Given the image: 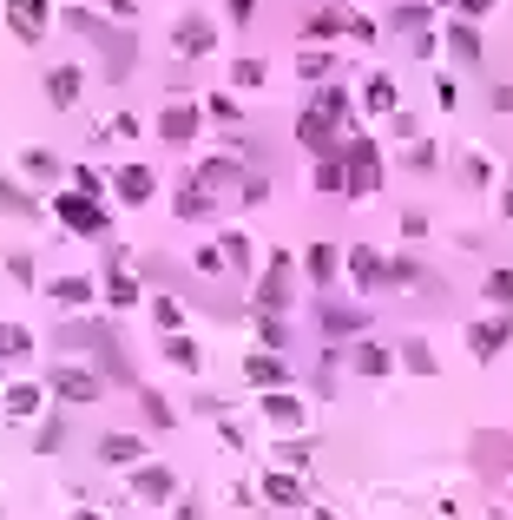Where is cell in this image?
Segmentation results:
<instances>
[{
	"label": "cell",
	"mask_w": 513,
	"mask_h": 520,
	"mask_svg": "<svg viewBox=\"0 0 513 520\" xmlns=\"http://www.w3.org/2000/svg\"><path fill=\"white\" fill-rule=\"evenodd\" d=\"M342 158H349V198H369L382 185V152H375L369 132H349L342 139Z\"/></svg>",
	"instance_id": "obj_1"
},
{
	"label": "cell",
	"mask_w": 513,
	"mask_h": 520,
	"mask_svg": "<svg viewBox=\"0 0 513 520\" xmlns=\"http://www.w3.org/2000/svg\"><path fill=\"white\" fill-rule=\"evenodd\" d=\"M53 395H60L66 409H86V402H99L106 395V369H79V363H60L53 369V382H47Z\"/></svg>",
	"instance_id": "obj_2"
},
{
	"label": "cell",
	"mask_w": 513,
	"mask_h": 520,
	"mask_svg": "<svg viewBox=\"0 0 513 520\" xmlns=\"http://www.w3.org/2000/svg\"><path fill=\"white\" fill-rule=\"evenodd\" d=\"M53 211H60V224L66 231H86V237H106V211H99V198H86V191H60L53 198Z\"/></svg>",
	"instance_id": "obj_3"
},
{
	"label": "cell",
	"mask_w": 513,
	"mask_h": 520,
	"mask_svg": "<svg viewBox=\"0 0 513 520\" xmlns=\"http://www.w3.org/2000/svg\"><path fill=\"white\" fill-rule=\"evenodd\" d=\"M171 211H178V224H204L211 211H218V185H211V178H178Z\"/></svg>",
	"instance_id": "obj_4"
},
{
	"label": "cell",
	"mask_w": 513,
	"mask_h": 520,
	"mask_svg": "<svg viewBox=\"0 0 513 520\" xmlns=\"http://www.w3.org/2000/svg\"><path fill=\"white\" fill-rule=\"evenodd\" d=\"M211 47H218V27H211L204 14H185L178 27H171V53H178V60H204Z\"/></svg>",
	"instance_id": "obj_5"
},
{
	"label": "cell",
	"mask_w": 513,
	"mask_h": 520,
	"mask_svg": "<svg viewBox=\"0 0 513 520\" xmlns=\"http://www.w3.org/2000/svg\"><path fill=\"white\" fill-rule=\"evenodd\" d=\"M296 139L310 145V152H336V145L349 139V132H342L336 119L323 112V106H303V112H296Z\"/></svg>",
	"instance_id": "obj_6"
},
{
	"label": "cell",
	"mask_w": 513,
	"mask_h": 520,
	"mask_svg": "<svg viewBox=\"0 0 513 520\" xmlns=\"http://www.w3.org/2000/svg\"><path fill=\"white\" fill-rule=\"evenodd\" d=\"M47 20H53L47 0H7V33H14V40H27V47L47 33Z\"/></svg>",
	"instance_id": "obj_7"
},
{
	"label": "cell",
	"mask_w": 513,
	"mask_h": 520,
	"mask_svg": "<svg viewBox=\"0 0 513 520\" xmlns=\"http://www.w3.org/2000/svg\"><path fill=\"white\" fill-rule=\"evenodd\" d=\"M198 126H204V112L191 106V99H185V106L171 99V106L158 112V139H165V145H191V139H198Z\"/></svg>",
	"instance_id": "obj_8"
},
{
	"label": "cell",
	"mask_w": 513,
	"mask_h": 520,
	"mask_svg": "<svg viewBox=\"0 0 513 520\" xmlns=\"http://www.w3.org/2000/svg\"><path fill=\"white\" fill-rule=\"evenodd\" d=\"M257 310H290V251H277L257 277Z\"/></svg>",
	"instance_id": "obj_9"
},
{
	"label": "cell",
	"mask_w": 513,
	"mask_h": 520,
	"mask_svg": "<svg viewBox=\"0 0 513 520\" xmlns=\"http://www.w3.org/2000/svg\"><path fill=\"white\" fill-rule=\"evenodd\" d=\"M342 264H349L356 290H389V264H382V257H375L369 244H349V257H342Z\"/></svg>",
	"instance_id": "obj_10"
},
{
	"label": "cell",
	"mask_w": 513,
	"mask_h": 520,
	"mask_svg": "<svg viewBox=\"0 0 513 520\" xmlns=\"http://www.w3.org/2000/svg\"><path fill=\"white\" fill-rule=\"evenodd\" d=\"M395 356H402V349H389V343H356L349 349V369L369 376V382H382V376H395Z\"/></svg>",
	"instance_id": "obj_11"
},
{
	"label": "cell",
	"mask_w": 513,
	"mask_h": 520,
	"mask_svg": "<svg viewBox=\"0 0 513 520\" xmlns=\"http://www.w3.org/2000/svg\"><path fill=\"white\" fill-rule=\"evenodd\" d=\"M0 402H7V415H14V422H33V415L47 409V389H40V382H7V389H0Z\"/></svg>",
	"instance_id": "obj_12"
},
{
	"label": "cell",
	"mask_w": 513,
	"mask_h": 520,
	"mask_svg": "<svg viewBox=\"0 0 513 520\" xmlns=\"http://www.w3.org/2000/svg\"><path fill=\"white\" fill-rule=\"evenodd\" d=\"M99 297H106L112 310H132V303H139V270H125L119 251H112V270H106V290H99Z\"/></svg>",
	"instance_id": "obj_13"
},
{
	"label": "cell",
	"mask_w": 513,
	"mask_h": 520,
	"mask_svg": "<svg viewBox=\"0 0 513 520\" xmlns=\"http://www.w3.org/2000/svg\"><path fill=\"white\" fill-rule=\"evenodd\" d=\"M171 494H178V474L171 468H132V501H171Z\"/></svg>",
	"instance_id": "obj_14"
},
{
	"label": "cell",
	"mask_w": 513,
	"mask_h": 520,
	"mask_svg": "<svg viewBox=\"0 0 513 520\" xmlns=\"http://www.w3.org/2000/svg\"><path fill=\"white\" fill-rule=\"evenodd\" d=\"M99 461H106V468H139L145 442H139V435H125V428H119V435H99Z\"/></svg>",
	"instance_id": "obj_15"
},
{
	"label": "cell",
	"mask_w": 513,
	"mask_h": 520,
	"mask_svg": "<svg viewBox=\"0 0 513 520\" xmlns=\"http://www.w3.org/2000/svg\"><path fill=\"white\" fill-rule=\"evenodd\" d=\"M264 415H270V422L283 428V435H296V428H303V402H296V395H290V382H277V389L264 395Z\"/></svg>",
	"instance_id": "obj_16"
},
{
	"label": "cell",
	"mask_w": 513,
	"mask_h": 520,
	"mask_svg": "<svg viewBox=\"0 0 513 520\" xmlns=\"http://www.w3.org/2000/svg\"><path fill=\"white\" fill-rule=\"evenodd\" d=\"M79 93H86V73H79V66H53V73H47V99L60 112H73Z\"/></svg>",
	"instance_id": "obj_17"
},
{
	"label": "cell",
	"mask_w": 513,
	"mask_h": 520,
	"mask_svg": "<svg viewBox=\"0 0 513 520\" xmlns=\"http://www.w3.org/2000/svg\"><path fill=\"white\" fill-rule=\"evenodd\" d=\"M441 40H448V53H454L461 66L481 60V27H474V20H448V27H441Z\"/></svg>",
	"instance_id": "obj_18"
},
{
	"label": "cell",
	"mask_w": 513,
	"mask_h": 520,
	"mask_svg": "<svg viewBox=\"0 0 513 520\" xmlns=\"http://www.w3.org/2000/svg\"><path fill=\"white\" fill-rule=\"evenodd\" d=\"M323 330L329 336H356V330H369V310H362V303H336V297H329L323 303Z\"/></svg>",
	"instance_id": "obj_19"
},
{
	"label": "cell",
	"mask_w": 513,
	"mask_h": 520,
	"mask_svg": "<svg viewBox=\"0 0 513 520\" xmlns=\"http://www.w3.org/2000/svg\"><path fill=\"white\" fill-rule=\"evenodd\" d=\"M507 336H513V323H474V330H467V349H474V363H494L500 349H507Z\"/></svg>",
	"instance_id": "obj_20"
},
{
	"label": "cell",
	"mask_w": 513,
	"mask_h": 520,
	"mask_svg": "<svg viewBox=\"0 0 513 520\" xmlns=\"http://www.w3.org/2000/svg\"><path fill=\"white\" fill-rule=\"evenodd\" d=\"M47 297L60 303V310H86V303L99 297V284H93V277H53V284H47Z\"/></svg>",
	"instance_id": "obj_21"
},
{
	"label": "cell",
	"mask_w": 513,
	"mask_h": 520,
	"mask_svg": "<svg viewBox=\"0 0 513 520\" xmlns=\"http://www.w3.org/2000/svg\"><path fill=\"white\" fill-rule=\"evenodd\" d=\"M93 47L99 53H106V73H125V66H132V60H139V40H132V33H99V40H93Z\"/></svg>",
	"instance_id": "obj_22"
},
{
	"label": "cell",
	"mask_w": 513,
	"mask_h": 520,
	"mask_svg": "<svg viewBox=\"0 0 513 520\" xmlns=\"http://www.w3.org/2000/svg\"><path fill=\"white\" fill-rule=\"evenodd\" d=\"M112 191H119V205H145V198L158 191V178L145 172V165H125V172L112 178Z\"/></svg>",
	"instance_id": "obj_23"
},
{
	"label": "cell",
	"mask_w": 513,
	"mask_h": 520,
	"mask_svg": "<svg viewBox=\"0 0 513 520\" xmlns=\"http://www.w3.org/2000/svg\"><path fill=\"white\" fill-rule=\"evenodd\" d=\"M244 376L257 382V389H277V382H290V363H283V349H264V356H250Z\"/></svg>",
	"instance_id": "obj_24"
},
{
	"label": "cell",
	"mask_w": 513,
	"mask_h": 520,
	"mask_svg": "<svg viewBox=\"0 0 513 520\" xmlns=\"http://www.w3.org/2000/svg\"><path fill=\"white\" fill-rule=\"evenodd\" d=\"M316 191H329V198L349 191V158H342V145L336 152H316Z\"/></svg>",
	"instance_id": "obj_25"
},
{
	"label": "cell",
	"mask_w": 513,
	"mask_h": 520,
	"mask_svg": "<svg viewBox=\"0 0 513 520\" xmlns=\"http://www.w3.org/2000/svg\"><path fill=\"white\" fill-rule=\"evenodd\" d=\"M303 270H310V284H336V270H342V251L336 244H310V251H303Z\"/></svg>",
	"instance_id": "obj_26"
},
{
	"label": "cell",
	"mask_w": 513,
	"mask_h": 520,
	"mask_svg": "<svg viewBox=\"0 0 513 520\" xmlns=\"http://www.w3.org/2000/svg\"><path fill=\"white\" fill-rule=\"evenodd\" d=\"M362 106H369V112H375V119H389V112H395V106H402V86H395V79H389V73H375V79H369V86H362Z\"/></svg>",
	"instance_id": "obj_27"
},
{
	"label": "cell",
	"mask_w": 513,
	"mask_h": 520,
	"mask_svg": "<svg viewBox=\"0 0 513 520\" xmlns=\"http://www.w3.org/2000/svg\"><path fill=\"white\" fill-rule=\"evenodd\" d=\"M264 501H270V507H303V481H296L290 468H277V474L264 481Z\"/></svg>",
	"instance_id": "obj_28"
},
{
	"label": "cell",
	"mask_w": 513,
	"mask_h": 520,
	"mask_svg": "<svg viewBox=\"0 0 513 520\" xmlns=\"http://www.w3.org/2000/svg\"><path fill=\"white\" fill-rule=\"evenodd\" d=\"M33 356V330L27 323H0V363H27Z\"/></svg>",
	"instance_id": "obj_29"
},
{
	"label": "cell",
	"mask_w": 513,
	"mask_h": 520,
	"mask_svg": "<svg viewBox=\"0 0 513 520\" xmlns=\"http://www.w3.org/2000/svg\"><path fill=\"white\" fill-rule=\"evenodd\" d=\"M165 363H171V369H185V376H191V369H198V363H204V349H198V343H191V336H178V330H165Z\"/></svg>",
	"instance_id": "obj_30"
},
{
	"label": "cell",
	"mask_w": 513,
	"mask_h": 520,
	"mask_svg": "<svg viewBox=\"0 0 513 520\" xmlns=\"http://www.w3.org/2000/svg\"><path fill=\"white\" fill-rule=\"evenodd\" d=\"M310 106H323L329 119H336V126H349V86H336V79H323V86H316Z\"/></svg>",
	"instance_id": "obj_31"
},
{
	"label": "cell",
	"mask_w": 513,
	"mask_h": 520,
	"mask_svg": "<svg viewBox=\"0 0 513 520\" xmlns=\"http://www.w3.org/2000/svg\"><path fill=\"white\" fill-rule=\"evenodd\" d=\"M257 343L264 349H290V323H283V310H257Z\"/></svg>",
	"instance_id": "obj_32"
},
{
	"label": "cell",
	"mask_w": 513,
	"mask_h": 520,
	"mask_svg": "<svg viewBox=\"0 0 513 520\" xmlns=\"http://www.w3.org/2000/svg\"><path fill=\"white\" fill-rule=\"evenodd\" d=\"M0 211H14V218H40V205H33V191H20L14 178H0Z\"/></svg>",
	"instance_id": "obj_33"
},
{
	"label": "cell",
	"mask_w": 513,
	"mask_h": 520,
	"mask_svg": "<svg viewBox=\"0 0 513 520\" xmlns=\"http://www.w3.org/2000/svg\"><path fill=\"white\" fill-rule=\"evenodd\" d=\"M402 369H415V376H435V349H428V343H421V336H408V343H402Z\"/></svg>",
	"instance_id": "obj_34"
},
{
	"label": "cell",
	"mask_w": 513,
	"mask_h": 520,
	"mask_svg": "<svg viewBox=\"0 0 513 520\" xmlns=\"http://www.w3.org/2000/svg\"><path fill=\"white\" fill-rule=\"evenodd\" d=\"M389 27H402V33H428V0H402L389 14Z\"/></svg>",
	"instance_id": "obj_35"
},
{
	"label": "cell",
	"mask_w": 513,
	"mask_h": 520,
	"mask_svg": "<svg viewBox=\"0 0 513 520\" xmlns=\"http://www.w3.org/2000/svg\"><path fill=\"white\" fill-rule=\"evenodd\" d=\"M60 27H73V33H86V40H99V33H106V20H99L93 7H60Z\"/></svg>",
	"instance_id": "obj_36"
},
{
	"label": "cell",
	"mask_w": 513,
	"mask_h": 520,
	"mask_svg": "<svg viewBox=\"0 0 513 520\" xmlns=\"http://www.w3.org/2000/svg\"><path fill=\"white\" fill-rule=\"evenodd\" d=\"M481 297H487V303H500V310H513V270H487Z\"/></svg>",
	"instance_id": "obj_37"
},
{
	"label": "cell",
	"mask_w": 513,
	"mask_h": 520,
	"mask_svg": "<svg viewBox=\"0 0 513 520\" xmlns=\"http://www.w3.org/2000/svg\"><path fill=\"white\" fill-rule=\"evenodd\" d=\"M139 409H145V422H152V428H171V422H178V415H171V402H165L158 389H139Z\"/></svg>",
	"instance_id": "obj_38"
},
{
	"label": "cell",
	"mask_w": 513,
	"mask_h": 520,
	"mask_svg": "<svg viewBox=\"0 0 513 520\" xmlns=\"http://www.w3.org/2000/svg\"><path fill=\"white\" fill-rule=\"evenodd\" d=\"M218 244H224V257H231V270H250V237L244 231H224Z\"/></svg>",
	"instance_id": "obj_39"
},
{
	"label": "cell",
	"mask_w": 513,
	"mask_h": 520,
	"mask_svg": "<svg viewBox=\"0 0 513 520\" xmlns=\"http://www.w3.org/2000/svg\"><path fill=\"white\" fill-rule=\"evenodd\" d=\"M461 172H467V185H494V158L467 152V158H461Z\"/></svg>",
	"instance_id": "obj_40"
},
{
	"label": "cell",
	"mask_w": 513,
	"mask_h": 520,
	"mask_svg": "<svg viewBox=\"0 0 513 520\" xmlns=\"http://www.w3.org/2000/svg\"><path fill=\"white\" fill-rule=\"evenodd\" d=\"M198 178H211V185H231V178H237V158H204ZM237 185H244V178H237Z\"/></svg>",
	"instance_id": "obj_41"
},
{
	"label": "cell",
	"mask_w": 513,
	"mask_h": 520,
	"mask_svg": "<svg viewBox=\"0 0 513 520\" xmlns=\"http://www.w3.org/2000/svg\"><path fill=\"white\" fill-rule=\"evenodd\" d=\"M20 165H27V178H60V158L53 152H27Z\"/></svg>",
	"instance_id": "obj_42"
},
{
	"label": "cell",
	"mask_w": 513,
	"mask_h": 520,
	"mask_svg": "<svg viewBox=\"0 0 513 520\" xmlns=\"http://www.w3.org/2000/svg\"><path fill=\"white\" fill-rule=\"evenodd\" d=\"M7 277H14V284H27V290L40 284V270H33V257H27V251H14V257H7Z\"/></svg>",
	"instance_id": "obj_43"
},
{
	"label": "cell",
	"mask_w": 513,
	"mask_h": 520,
	"mask_svg": "<svg viewBox=\"0 0 513 520\" xmlns=\"http://www.w3.org/2000/svg\"><path fill=\"white\" fill-rule=\"evenodd\" d=\"M152 316H158V330H178V323H185V310H178V297H158V303H152Z\"/></svg>",
	"instance_id": "obj_44"
},
{
	"label": "cell",
	"mask_w": 513,
	"mask_h": 520,
	"mask_svg": "<svg viewBox=\"0 0 513 520\" xmlns=\"http://www.w3.org/2000/svg\"><path fill=\"white\" fill-rule=\"evenodd\" d=\"M204 112H211L218 126H237V99L231 93H211V106H204Z\"/></svg>",
	"instance_id": "obj_45"
},
{
	"label": "cell",
	"mask_w": 513,
	"mask_h": 520,
	"mask_svg": "<svg viewBox=\"0 0 513 520\" xmlns=\"http://www.w3.org/2000/svg\"><path fill=\"white\" fill-rule=\"evenodd\" d=\"M231 79H237V86H264V60H237Z\"/></svg>",
	"instance_id": "obj_46"
},
{
	"label": "cell",
	"mask_w": 513,
	"mask_h": 520,
	"mask_svg": "<svg viewBox=\"0 0 513 520\" xmlns=\"http://www.w3.org/2000/svg\"><path fill=\"white\" fill-rule=\"evenodd\" d=\"M73 185H79V191H86V198H99V191H106V178H99V172H93V165H73Z\"/></svg>",
	"instance_id": "obj_47"
},
{
	"label": "cell",
	"mask_w": 513,
	"mask_h": 520,
	"mask_svg": "<svg viewBox=\"0 0 513 520\" xmlns=\"http://www.w3.org/2000/svg\"><path fill=\"white\" fill-rule=\"evenodd\" d=\"M277 461H283V468H303V461H310V442H303V435H296V442H283Z\"/></svg>",
	"instance_id": "obj_48"
},
{
	"label": "cell",
	"mask_w": 513,
	"mask_h": 520,
	"mask_svg": "<svg viewBox=\"0 0 513 520\" xmlns=\"http://www.w3.org/2000/svg\"><path fill=\"white\" fill-rule=\"evenodd\" d=\"M395 284H421V264H408V257H395V264H389V290Z\"/></svg>",
	"instance_id": "obj_49"
},
{
	"label": "cell",
	"mask_w": 513,
	"mask_h": 520,
	"mask_svg": "<svg viewBox=\"0 0 513 520\" xmlns=\"http://www.w3.org/2000/svg\"><path fill=\"white\" fill-rule=\"evenodd\" d=\"M435 106H441V112L461 106V86H454V79H435Z\"/></svg>",
	"instance_id": "obj_50"
},
{
	"label": "cell",
	"mask_w": 513,
	"mask_h": 520,
	"mask_svg": "<svg viewBox=\"0 0 513 520\" xmlns=\"http://www.w3.org/2000/svg\"><path fill=\"white\" fill-rule=\"evenodd\" d=\"M53 448H66V422H47V428H40V455H53Z\"/></svg>",
	"instance_id": "obj_51"
},
{
	"label": "cell",
	"mask_w": 513,
	"mask_h": 520,
	"mask_svg": "<svg viewBox=\"0 0 513 520\" xmlns=\"http://www.w3.org/2000/svg\"><path fill=\"white\" fill-rule=\"evenodd\" d=\"M389 126H395V139H415V132H421V126H415V119H408V112H402V106H395V112H389Z\"/></svg>",
	"instance_id": "obj_52"
},
{
	"label": "cell",
	"mask_w": 513,
	"mask_h": 520,
	"mask_svg": "<svg viewBox=\"0 0 513 520\" xmlns=\"http://www.w3.org/2000/svg\"><path fill=\"white\" fill-rule=\"evenodd\" d=\"M296 66H303V73H310V79H329V60H323V53H303V60H296Z\"/></svg>",
	"instance_id": "obj_53"
},
{
	"label": "cell",
	"mask_w": 513,
	"mask_h": 520,
	"mask_svg": "<svg viewBox=\"0 0 513 520\" xmlns=\"http://www.w3.org/2000/svg\"><path fill=\"white\" fill-rule=\"evenodd\" d=\"M106 14L112 20H132V14H139V0H106Z\"/></svg>",
	"instance_id": "obj_54"
},
{
	"label": "cell",
	"mask_w": 513,
	"mask_h": 520,
	"mask_svg": "<svg viewBox=\"0 0 513 520\" xmlns=\"http://www.w3.org/2000/svg\"><path fill=\"white\" fill-rule=\"evenodd\" d=\"M487 7H500V0H461V14H467V20H481Z\"/></svg>",
	"instance_id": "obj_55"
},
{
	"label": "cell",
	"mask_w": 513,
	"mask_h": 520,
	"mask_svg": "<svg viewBox=\"0 0 513 520\" xmlns=\"http://www.w3.org/2000/svg\"><path fill=\"white\" fill-rule=\"evenodd\" d=\"M250 14H257V0H231V20H237V27H244Z\"/></svg>",
	"instance_id": "obj_56"
},
{
	"label": "cell",
	"mask_w": 513,
	"mask_h": 520,
	"mask_svg": "<svg viewBox=\"0 0 513 520\" xmlns=\"http://www.w3.org/2000/svg\"><path fill=\"white\" fill-rule=\"evenodd\" d=\"M500 211H507V218H513V191H507V198H500Z\"/></svg>",
	"instance_id": "obj_57"
},
{
	"label": "cell",
	"mask_w": 513,
	"mask_h": 520,
	"mask_svg": "<svg viewBox=\"0 0 513 520\" xmlns=\"http://www.w3.org/2000/svg\"><path fill=\"white\" fill-rule=\"evenodd\" d=\"M435 7H448V0H435Z\"/></svg>",
	"instance_id": "obj_58"
}]
</instances>
